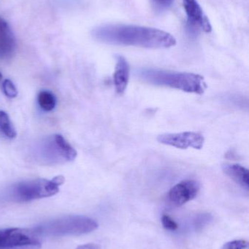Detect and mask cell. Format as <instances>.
I'll list each match as a JSON object with an SVG mask.
<instances>
[{"instance_id":"obj_12","label":"cell","mask_w":249,"mask_h":249,"mask_svg":"<svg viewBox=\"0 0 249 249\" xmlns=\"http://www.w3.org/2000/svg\"><path fill=\"white\" fill-rule=\"evenodd\" d=\"M54 141L60 153L65 159L68 161H73L76 159L77 152L61 135L56 134L54 136Z\"/></svg>"},{"instance_id":"obj_18","label":"cell","mask_w":249,"mask_h":249,"mask_svg":"<svg viewBox=\"0 0 249 249\" xmlns=\"http://www.w3.org/2000/svg\"><path fill=\"white\" fill-rule=\"evenodd\" d=\"M153 4L159 9H164L168 7L172 4L173 0H152Z\"/></svg>"},{"instance_id":"obj_2","label":"cell","mask_w":249,"mask_h":249,"mask_svg":"<svg viewBox=\"0 0 249 249\" xmlns=\"http://www.w3.org/2000/svg\"><path fill=\"white\" fill-rule=\"evenodd\" d=\"M136 75L149 84L171 88L187 93L202 95L207 88L203 77L194 73L140 69Z\"/></svg>"},{"instance_id":"obj_9","label":"cell","mask_w":249,"mask_h":249,"mask_svg":"<svg viewBox=\"0 0 249 249\" xmlns=\"http://www.w3.org/2000/svg\"><path fill=\"white\" fill-rule=\"evenodd\" d=\"M16 39L8 23L0 17V58L8 59L16 51Z\"/></svg>"},{"instance_id":"obj_20","label":"cell","mask_w":249,"mask_h":249,"mask_svg":"<svg viewBox=\"0 0 249 249\" xmlns=\"http://www.w3.org/2000/svg\"><path fill=\"white\" fill-rule=\"evenodd\" d=\"M1 80H2V74H1V73L0 72V82L1 81Z\"/></svg>"},{"instance_id":"obj_3","label":"cell","mask_w":249,"mask_h":249,"mask_svg":"<svg viewBox=\"0 0 249 249\" xmlns=\"http://www.w3.org/2000/svg\"><path fill=\"white\" fill-rule=\"evenodd\" d=\"M98 223L85 216H63L44 222L32 229L38 237L78 236L96 231Z\"/></svg>"},{"instance_id":"obj_16","label":"cell","mask_w":249,"mask_h":249,"mask_svg":"<svg viewBox=\"0 0 249 249\" xmlns=\"http://www.w3.org/2000/svg\"><path fill=\"white\" fill-rule=\"evenodd\" d=\"M248 247V241L244 240H235L225 244L222 249H247Z\"/></svg>"},{"instance_id":"obj_15","label":"cell","mask_w":249,"mask_h":249,"mask_svg":"<svg viewBox=\"0 0 249 249\" xmlns=\"http://www.w3.org/2000/svg\"><path fill=\"white\" fill-rule=\"evenodd\" d=\"M3 91L7 97L13 99L18 95L17 89L10 80H5L2 83Z\"/></svg>"},{"instance_id":"obj_17","label":"cell","mask_w":249,"mask_h":249,"mask_svg":"<svg viewBox=\"0 0 249 249\" xmlns=\"http://www.w3.org/2000/svg\"><path fill=\"white\" fill-rule=\"evenodd\" d=\"M162 223L164 228L168 231H175L178 228V225L176 222L168 215L162 216Z\"/></svg>"},{"instance_id":"obj_13","label":"cell","mask_w":249,"mask_h":249,"mask_svg":"<svg viewBox=\"0 0 249 249\" xmlns=\"http://www.w3.org/2000/svg\"><path fill=\"white\" fill-rule=\"evenodd\" d=\"M38 101L41 109L45 112H51L57 105L56 96L47 90H42L38 94Z\"/></svg>"},{"instance_id":"obj_7","label":"cell","mask_w":249,"mask_h":249,"mask_svg":"<svg viewBox=\"0 0 249 249\" xmlns=\"http://www.w3.org/2000/svg\"><path fill=\"white\" fill-rule=\"evenodd\" d=\"M200 184L195 180H184L171 189L168 195V201L174 206H181L197 197Z\"/></svg>"},{"instance_id":"obj_5","label":"cell","mask_w":249,"mask_h":249,"mask_svg":"<svg viewBox=\"0 0 249 249\" xmlns=\"http://www.w3.org/2000/svg\"><path fill=\"white\" fill-rule=\"evenodd\" d=\"M40 246L39 237L32 230L8 228L0 230V249Z\"/></svg>"},{"instance_id":"obj_14","label":"cell","mask_w":249,"mask_h":249,"mask_svg":"<svg viewBox=\"0 0 249 249\" xmlns=\"http://www.w3.org/2000/svg\"><path fill=\"white\" fill-rule=\"evenodd\" d=\"M0 130L10 139H15L17 136L16 129L10 121L8 114L2 110H0Z\"/></svg>"},{"instance_id":"obj_19","label":"cell","mask_w":249,"mask_h":249,"mask_svg":"<svg viewBox=\"0 0 249 249\" xmlns=\"http://www.w3.org/2000/svg\"><path fill=\"white\" fill-rule=\"evenodd\" d=\"M76 249H100V247L96 244H87L84 245L79 246Z\"/></svg>"},{"instance_id":"obj_6","label":"cell","mask_w":249,"mask_h":249,"mask_svg":"<svg viewBox=\"0 0 249 249\" xmlns=\"http://www.w3.org/2000/svg\"><path fill=\"white\" fill-rule=\"evenodd\" d=\"M158 142L162 144L186 149L192 147L201 149L204 146L205 138L198 132L187 131L177 133H163L157 136Z\"/></svg>"},{"instance_id":"obj_11","label":"cell","mask_w":249,"mask_h":249,"mask_svg":"<svg viewBox=\"0 0 249 249\" xmlns=\"http://www.w3.org/2000/svg\"><path fill=\"white\" fill-rule=\"evenodd\" d=\"M223 172L239 184L243 188L249 190V170L239 164H224L222 165Z\"/></svg>"},{"instance_id":"obj_4","label":"cell","mask_w":249,"mask_h":249,"mask_svg":"<svg viewBox=\"0 0 249 249\" xmlns=\"http://www.w3.org/2000/svg\"><path fill=\"white\" fill-rule=\"evenodd\" d=\"M64 177L57 176L52 179L36 178L18 183L13 187L12 197L16 202H29L55 196L64 184Z\"/></svg>"},{"instance_id":"obj_10","label":"cell","mask_w":249,"mask_h":249,"mask_svg":"<svg viewBox=\"0 0 249 249\" xmlns=\"http://www.w3.org/2000/svg\"><path fill=\"white\" fill-rule=\"evenodd\" d=\"M130 67L126 58L122 55H117L116 65L114 74V83L118 94L125 92L130 80Z\"/></svg>"},{"instance_id":"obj_8","label":"cell","mask_w":249,"mask_h":249,"mask_svg":"<svg viewBox=\"0 0 249 249\" xmlns=\"http://www.w3.org/2000/svg\"><path fill=\"white\" fill-rule=\"evenodd\" d=\"M183 5L190 26L199 28L207 33L211 32L212 27L210 21L203 13V9L197 0H183Z\"/></svg>"},{"instance_id":"obj_1","label":"cell","mask_w":249,"mask_h":249,"mask_svg":"<svg viewBox=\"0 0 249 249\" xmlns=\"http://www.w3.org/2000/svg\"><path fill=\"white\" fill-rule=\"evenodd\" d=\"M92 36L103 43L149 49H164L176 45L175 37L168 32L135 25H102L92 31Z\"/></svg>"}]
</instances>
